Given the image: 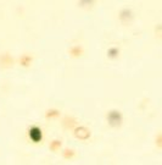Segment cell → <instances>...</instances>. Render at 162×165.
<instances>
[{
    "label": "cell",
    "mask_w": 162,
    "mask_h": 165,
    "mask_svg": "<svg viewBox=\"0 0 162 165\" xmlns=\"http://www.w3.org/2000/svg\"><path fill=\"white\" fill-rule=\"evenodd\" d=\"M59 116V110H55V109H50L48 113H46V118L51 119V118H56Z\"/></svg>",
    "instance_id": "6"
},
{
    "label": "cell",
    "mask_w": 162,
    "mask_h": 165,
    "mask_svg": "<svg viewBox=\"0 0 162 165\" xmlns=\"http://www.w3.org/2000/svg\"><path fill=\"white\" fill-rule=\"evenodd\" d=\"M75 136L79 140H88L90 137V130L85 126H78L75 128Z\"/></svg>",
    "instance_id": "1"
},
{
    "label": "cell",
    "mask_w": 162,
    "mask_h": 165,
    "mask_svg": "<svg viewBox=\"0 0 162 165\" xmlns=\"http://www.w3.org/2000/svg\"><path fill=\"white\" fill-rule=\"evenodd\" d=\"M107 119H109V123H110L111 126H118L122 121V116L118 111H111L109 114Z\"/></svg>",
    "instance_id": "2"
},
{
    "label": "cell",
    "mask_w": 162,
    "mask_h": 165,
    "mask_svg": "<svg viewBox=\"0 0 162 165\" xmlns=\"http://www.w3.org/2000/svg\"><path fill=\"white\" fill-rule=\"evenodd\" d=\"M31 62H32V58L28 56V55H24V56L21 58V65L24 66V67H28Z\"/></svg>",
    "instance_id": "5"
},
{
    "label": "cell",
    "mask_w": 162,
    "mask_h": 165,
    "mask_svg": "<svg viewBox=\"0 0 162 165\" xmlns=\"http://www.w3.org/2000/svg\"><path fill=\"white\" fill-rule=\"evenodd\" d=\"M61 145V142L59 141V140H56V141H53L51 143H50V149L54 152V150H58L59 148H60Z\"/></svg>",
    "instance_id": "9"
},
{
    "label": "cell",
    "mask_w": 162,
    "mask_h": 165,
    "mask_svg": "<svg viewBox=\"0 0 162 165\" xmlns=\"http://www.w3.org/2000/svg\"><path fill=\"white\" fill-rule=\"evenodd\" d=\"M75 155H76V153H75V150H72V149H65V150H63V157L67 158V159H70V158H72V157H75Z\"/></svg>",
    "instance_id": "7"
},
{
    "label": "cell",
    "mask_w": 162,
    "mask_h": 165,
    "mask_svg": "<svg viewBox=\"0 0 162 165\" xmlns=\"http://www.w3.org/2000/svg\"><path fill=\"white\" fill-rule=\"evenodd\" d=\"M62 125H63V127H66V128L73 127V126L76 125V120H75L73 118H71V116H67V118H65V120L62 121Z\"/></svg>",
    "instance_id": "4"
},
{
    "label": "cell",
    "mask_w": 162,
    "mask_h": 165,
    "mask_svg": "<svg viewBox=\"0 0 162 165\" xmlns=\"http://www.w3.org/2000/svg\"><path fill=\"white\" fill-rule=\"evenodd\" d=\"M29 137L33 142L38 143L41 141V137H43V133H41L40 128L39 127H32L31 131H29Z\"/></svg>",
    "instance_id": "3"
},
{
    "label": "cell",
    "mask_w": 162,
    "mask_h": 165,
    "mask_svg": "<svg viewBox=\"0 0 162 165\" xmlns=\"http://www.w3.org/2000/svg\"><path fill=\"white\" fill-rule=\"evenodd\" d=\"M82 51H83V50H82L81 47H75V48L71 49V54H72L73 56H79L82 54Z\"/></svg>",
    "instance_id": "8"
}]
</instances>
